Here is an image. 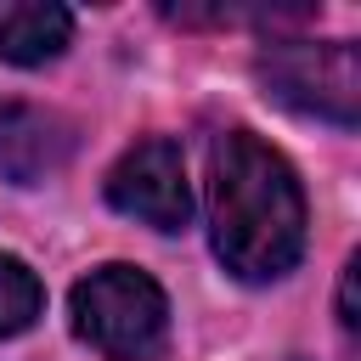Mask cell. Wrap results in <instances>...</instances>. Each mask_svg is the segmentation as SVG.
<instances>
[{"instance_id":"cell-1","label":"cell","mask_w":361,"mask_h":361,"mask_svg":"<svg viewBox=\"0 0 361 361\" xmlns=\"http://www.w3.org/2000/svg\"><path fill=\"white\" fill-rule=\"evenodd\" d=\"M310 209L293 164L254 130H220L209 147V243L237 282H282L305 259Z\"/></svg>"},{"instance_id":"cell-2","label":"cell","mask_w":361,"mask_h":361,"mask_svg":"<svg viewBox=\"0 0 361 361\" xmlns=\"http://www.w3.org/2000/svg\"><path fill=\"white\" fill-rule=\"evenodd\" d=\"M68 322L102 361H158L169 344V293L141 265L107 259L73 282Z\"/></svg>"},{"instance_id":"cell-3","label":"cell","mask_w":361,"mask_h":361,"mask_svg":"<svg viewBox=\"0 0 361 361\" xmlns=\"http://www.w3.org/2000/svg\"><path fill=\"white\" fill-rule=\"evenodd\" d=\"M254 79L259 90L299 113L322 118L333 130L361 124V51L350 39H265L254 51Z\"/></svg>"},{"instance_id":"cell-4","label":"cell","mask_w":361,"mask_h":361,"mask_svg":"<svg viewBox=\"0 0 361 361\" xmlns=\"http://www.w3.org/2000/svg\"><path fill=\"white\" fill-rule=\"evenodd\" d=\"M107 203L152 231H186L192 220V180L186 152L175 135H141L113 169H107Z\"/></svg>"},{"instance_id":"cell-5","label":"cell","mask_w":361,"mask_h":361,"mask_svg":"<svg viewBox=\"0 0 361 361\" xmlns=\"http://www.w3.org/2000/svg\"><path fill=\"white\" fill-rule=\"evenodd\" d=\"M73 158V124L56 107L0 90V180L39 186Z\"/></svg>"},{"instance_id":"cell-6","label":"cell","mask_w":361,"mask_h":361,"mask_svg":"<svg viewBox=\"0 0 361 361\" xmlns=\"http://www.w3.org/2000/svg\"><path fill=\"white\" fill-rule=\"evenodd\" d=\"M73 39V11L56 0H17L0 6V62L11 68H45L68 51Z\"/></svg>"},{"instance_id":"cell-7","label":"cell","mask_w":361,"mask_h":361,"mask_svg":"<svg viewBox=\"0 0 361 361\" xmlns=\"http://www.w3.org/2000/svg\"><path fill=\"white\" fill-rule=\"evenodd\" d=\"M45 316V282L28 271V259L0 254V338L28 333Z\"/></svg>"},{"instance_id":"cell-8","label":"cell","mask_w":361,"mask_h":361,"mask_svg":"<svg viewBox=\"0 0 361 361\" xmlns=\"http://www.w3.org/2000/svg\"><path fill=\"white\" fill-rule=\"evenodd\" d=\"M355 271H361V259L350 254L344 259V276H338V322H344V333H355V322H361L355 316Z\"/></svg>"}]
</instances>
